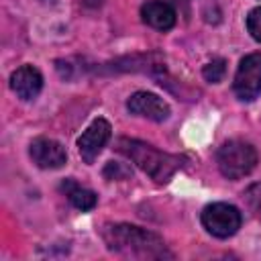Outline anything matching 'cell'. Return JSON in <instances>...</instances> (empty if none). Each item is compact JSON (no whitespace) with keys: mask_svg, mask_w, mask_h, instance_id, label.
Listing matches in <instances>:
<instances>
[{"mask_svg":"<svg viewBox=\"0 0 261 261\" xmlns=\"http://www.w3.org/2000/svg\"><path fill=\"white\" fill-rule=\"evenodd\" d=\"M224 73H226V61L220 59V57H218V59H212V61L206 63L204 69H202L204 80L210 82V84H218V82L224 77Z\"/></svg>","mask_w":261,"mask_h":261,"instance_id":"cell-12","label":"cell"},{"mask_svg":"<svg viewBox=\"0 0 261 261\" xmlns=\"http://www.w3.org/2000/svg\"><path fill=\"white\" fill-rule=\"evenodd\" d=\"M247 31L251 33V37L255 41L261 43V6L253 8L249 14H247Z\"/></svg>","mask_w":261,"mask_h":261,"instance_id":"cell-15","label":"cell"},{"mask_svg":"<svg viewBox=\"0 0 261 261\" xmlns=\"http://www.w3.org/2000/svg\"><path fill=\"white\" fill-rule=\"evenodd\" d=\"M80 2L86 4V6H92V8H94V6H100L104 0H80Z\"/></svg>","mask_w":261,"mask_h":261,"instance_id":"cell-16","label":"cell"},{"mask_svg":"<svg viewBox=\"0 0 261 261\" xmlns=\"http://www.w3.org/2000/svg\"><path fill=\"white\" fill-rule=\"evenodd\" d=\"M102 239L110 251L126 257H169L157 234L135 224H106Z\"/></svg>","mask_w":261,"mask_h":261,"instance_id":"cell-1","label":"cell"},{"mask_svg":"<svg viewBox=\"0 0 261 261\" xmlns=\"http://www.w3.org/2000/svg\"><path fill=\"white\" fill-rule=\"evenodd\" d=\"M43 2H53V0H43Z\"/></svg>","mask_w":261,"mask_h":261,"instance_id":"cell-17","label":"cell"},{"mask_svg":"<svg viewBox=\"0 0 261 261\" xmlns=\"http://www.w3.org/2000/svg\"><path fill=\"white\" fill-rule=\"evenodd\" d=\"M232 90L239 100L251 102L261 94V53H249L241 59Z\"/></svg>","mask_w":261,"mask_h":261,"instance_id":"cell-5","label":"cell"},{"mask_svg":"<svg viewBox=\"0 0 261 261\" xmlns=\"http://www.w3.org/2000/svg\"><path fill=\"white\" fill-rule=\"evenodd\" d=\"M116 151L126 155L137 167H141L151 179H155L159 184H165L184 165L181 157L163 153V151L155 149L153 145H147V143L137 141V139H124V137L118 139Z\"/></svg>","mask_w":261,"mask_h":261,"instance_id":"cell-2","label":"cell"},{"mask_svg":"<svg viewBox=\"0 0 261 261\" xmlns=\"http://www.w3.org/2000/svg\"><path fill=\"white\" fill-rule=\"evenodd\" d=\"M29 153H31L33 163L41 169H59L67 161L65 147L53 139H47V137H37L31 143Z\"/></svg>","mask_w":261,"mask_h":261,"instance_id":"cell-7","label":"cell"},{"mask_svg":"<svg viewBox=\"0 0 261 261\" xmlns=\"http://www.w3.org/2000/svg\"><path fill=\"white\" fill-rule=\"evenodd\" d=\"M61 192L67 196V200L71 202V206H75V208L82 210V212L92 210V208L96 206V202H98V198H96V194H94L92 190L80 186V184L73 181V179H65V181L61 184Z\"/></svg>","mask_w":261,"mask_h":261,"instance_id":"cell-11","label":"cell"},{"mask_svg":"<svg viewBox=\"0 0 261 261\" xmlns=\"http://www.w3.org/2000/svg\"><path fill=\"white\" fill-rule=\"evenodd\" d=\"M130 175V167L126 163L118 161H108L104 167V177L106 179H126Z\"/></svg>","mask_w":261,"mask_h":261,"instance_id":"cell-14","label":"cell"},{"mask_svg":"<svg viewBox=\"0 0 261 261\" xmlns=\"http://www.w3.org/2000/svg\"><path fill=\"white\" fill-rule=\"evenodd\" d=\"M216 163L224 177L241 179L255 169L257 151L245 141H226L216 153Z\"/></svg>","mask_w":261,"mask_h":261,"instance_id":"cell-3","label":"cell"},{"mask_svg":"<svg viewBox=\"0 0 261 261\" xmlns=\"http://www.w3.org/2000/svg\"><path fill=\"white\" fill-rule=\"evenodd\" d=\"M10 88L20 100H35L43 90V75L33 65H22L10 75Z\"/></svg>","mask_w":261,"mask_h":261,"instance_id":"cell-9","label":"cell"},{"mask_svg":"<svg viewBox=\"0 0 261 261\" xmlns=\"http://www.w3.org/2000/svg\"><path fill=\"white\" fill-rule=\"evenodd\" d=\"M245 200H247L251 212H253L257 218H261V181L251 184V186L247 188V192H245Z\"/></svg>","mask_w":261,"mask_h":261,"instance_id":"cell-13","label":"cell"},{"mask_svg":"<svg viewBox=\"0 0 261 261\" xmlns=\"http://www.w3.org/2000/svg\"><path fill=\"white\" fill-rule=\"evenodd\" d=\"M112 126L106 118H96L77 139V151L86 163H94V159L100 155V151L110 141Z\"/></svg>","mask_w":261,"mask_h":261,"instance_id":"cell-6","label":"cell"},{"mask_svg":"<svg viewBox=\"0 0 261 261\" xmlns=\"http://www.w3.org/2000/svg\"><path fill=\"white\" fill-rule=\"evenodd\" d=\"M141 18L155 31H169L175 24V10L165 0H147L141 6Z\"/></svg>","mask_w":261,"mask_h":261,"instance_id":"cell-10","label":"cell"},{"mask_svg":"<svg viewBox=\"0 0 261 261\" xmlns=\"http://www.w3.org/2000/svg\"><path fill=\"white\" fill-rule=\"evenodd\" d=\"M241 222H243V216L239 208L226 202H214L202 210V224L216 239L232 237L241 228Z\"/></svg>","mask_w":261,"mask_h":261,"instance_id":"cell-4","label":"cell"},{"mask_svg":"<svg viewBox=\"0 0 261 261\" xmlns=\"http://www.w3.org/2000/svg\"><path fill=\"white\" fill-rule=\"evenodd\" d=\"M126 108L130 114H137V116H143V118H149L155 122H163L169 116L167 102L151 92H135L126 100Z\"/></svg>","mask_w":261,"mask_h":261,"instance_id":"cell-8","label":"cell"}]
</instances>
